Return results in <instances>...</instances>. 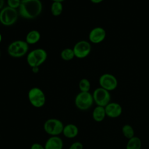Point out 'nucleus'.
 <instances>
[{
    "label": "nucleus",
    "instance_id": "nucleus-1",
    "mask_svg": "<svg viewBox=\"0 0 149 149\" xmlns=\"http://www.w3.org/2000/svg\"><path fill=\"white\" fill-rule=\"evenodd\" d=\"M42 6L40 0H22L19 14L26 19H34L41 12Z\"/></svg>",
    "mask_w": 149,
    "mask_h": 149
},
{
    "label": "nucleus",
    "instance_id": "nucleus-20",
    "mask_svg": "<svg viewBox=\"0 0 149 149\" xmlns=\"http://www.w3.org/2000/svg\"><path fill=\"white\" fill-rule=\"evenodd\" d=\"M61 56L62 59L65 61H70L72 60L75 56L73 49L65 48L61 52Z\"/></svg>",
    "mask_w": 149,
    "mask_h": 149
},
{
    "label": "nucleus",
    "instance_id": "nucleus-19",
    "mask_svg": "<svg viewBox=\"0 0 149 149\" xmlns=\"http://www.w3.org/2000/svg\"><path fill=\"white\" fill-rule=\"evenodd\" d=\"M63 10V6L61 2H54L51 5V11L52 14L55 16L60 15Z\"/></svg>",
    "mask_w": 149,
    "mask_h": 149
},
{
    "label": "nucleus",
    "instance_id": "nucleus-22",
    "mask_svg": "<svg viewBox=\"0 0 149 149\" xmlns=\"http://www.w3.org/2000/svg\"><path fill=\"white\" fill-rule=\"evenodd\" d=\"M20 3H21L20 0H8V6L15 9L17 8H19L20 5Z\"/></svg>",
    "mask_w": 149,
    "mask_h": 149
},
{
    "label": "nucleus",
    "instance_id": "nucleus-23",
    "mask_svg": "<svg viewBox=\"0 0 149 149\" xmlns=\"http://www.w3.org/2000/svg\"><path fill=\"white\" fill-rule=\"evenodd\" d=\"M83 146L82 143L78 141L73 143L69 148V149H83Z\"/></svg>",
    "mask_w": 149,
    "mask_h": 149
},
{
    "label": "nucleus",
    "instance_id": "nucleus-12",
    "mask_svg": "<svg viewBox=\"0 0 149 149\" xmlns=\"http://www.w3.org/2000/svg\"><path fill=\"white\" fill-rule=\"evenodd\" d=\"M106 32L102 27H95L91 30L89 34V40L91 42L98 44L102 42L105 38Z\"/></svg>",
    "mask_w": 149,
    "mask_h": 149
},
{
    "label": "nucleus",
    "instance_id": "nucleus-21",
    "mask_svg": "<svg viewBox=\"0 0 149 149\" xmlns=\"http://www.w3.org/2000/svg\"><path fill=\"white\" fill-rule=\"evenodd\" d=\"M79 86L81 92H88L90 89V83L87 79H83L80 81Z\"/></svg>",
    "mask_w": 149,
    "mask_h": 149
},
{
    "label": "nucleus",
    "instance_id": "nucleus-8",
    "mask_svg": "<svg viewBox=\"0 0 149 149\" xmlns=\"http://www.w3.org/2000/svg\"><path fill=\"white\" fill-rule=\"evenodd\" d=\"M63 125L61 121L56 119H49L47 120L44 125V130L49 134L56 136L63 132Z\"/></svg>",
    "mask_w": 149,
    "mask_h": 149
},
{
    "label": "nucleus",
    "instance_id": "nucleus-13",
    "mask_svg": "<svg viewBox=\"0 0 149 149\" xmlns=\"http://www.w3.org/2000/svg\"><path fill=\"white\" fill-rule=\"evenodd\" d=\"M63 142L61 138L56 136H53L47 141L45 145V149H62Z\"/></svg>",
    "mask_w": 149,
    "mask_h": 149
},
{
    "label": "nucleus",
    "instance_id": "nucleus-29",
    "mask_svg": "<svg viewBox=\"0 0 149 149\" xmlns=\"http://www.w3.org/2000/svg\"><path fill=\"white\" fill-rule=\"evenodd\" d=\"M1 40H2V36H1V34H0V42H1Z\"/></svg>",
    "mask_w": 149,
    "mask_h": 149
},
{
    "label": "nucleus",
    "instance_id": "nucleus-5",
    "mask_svg": "<svg viewBox=\"0 0 149 149\" xmlns=\"http://www.w3.org/2000/svg\"><path fill=\"white\" fill-rule=\"evenodd\" d=\"M94 102L93 95L89 92H80L75 98L76 107L81 110H87L93 105Z\"/></svg>",
    "mask_w": 149,
    "mask_h": 149
},
{
    "label": "nucleus",
    "instance_id": "nucleus-4",
    "mask_svg": "<svg viewBox=\"0 0 149 149\" xmlns=\"http://www.w3.org/2000/svg\"><path fill=\"white\" fill-rule=\"evenodd\" d=\"M17 19V12L15 9L9 6L3 8L0 12V23L5 26L14 24Z\"/></svg>",
    "mask_w": 149,
    "mask_h": 149
},
{
    "label": "nucleus",
    "instance_id": "nucleus-24",
    "mask_svg": "<svg viewBox=\"0 0 149 149\" xmlns=\"http://www.w3.org/2000/svg\"><path fill=\"white\" fill-rule=\"evenodd\" d=\"M31 149H45V148L40 144L34 143L31 146Z\"/></svg>",
    "mask_w": 149,
    "mask_h": 149
},
{
    "label": "nucleus",
    "instance_id": "nucleus-14",
    "mask_svg": "<svg viewBox=\"0 0 149 149\" xmlns=\"http://www.w3.org/2000/svg\"><path fill=\"white\" fill-rule=\"evenodd\" d=\"M107 116L105 107L101 106H97L93 110V118L94 120L97 122H102Z\"/></svg>",
    "mask_w": 149,
    "mask_h": 149
},
{
    "label": "nucleus",
    "instance_id": "nucleus-25",
    "mask_svg": "<svg viewBox=\"0 0 149 149\" xmlns=\"http://www.w3.org/2000/svg\"><path fill=\"white\" fill-rule=\"evenodd\" d=\"M94 3H99L101 2L103 0H90Z\"/></svg>",
    "mask_w": 149,
    "mask_h": 149
},
{
    "label": "nucleus",
    "instance_id": "nucleus-2",
    "mask_svg": "<svg viewBox=\"0 0 149 149\" xmlns=\"http://www.w3.org/2000/svg\"><path fill=\"white\" fill-rule=\"evenodd\" d=\"M47 54L46 51L41 48H37L31 51L27 56V62L31 67H38L46 60Z\"/></svg>",
    "mask_w": 149,
    "mask_h": 149
},
{
    "label": "nucleus",
    "instance_id": "nucleus-17",
    "mask_svg": "<svg viewBox=\"0 0 149 149\" xmlns=\"http://www.w3.org/2000/svg\"><path fill=\"white\" fill-rule=\"evenodd\" d=\"M141 141L139 137L134 136L128 140L126 149H141Z\"/></svg>",
    "mask_w": 149,
    "mask_h": 149
},
{
    "label": "nucleus",
    "instance_id": "nucleus-6",
    "mask_svg": "<svg viewBox=\"0 0 149 149\" xmlns=\"http://www.w3.org/2000/svg\"><path fill=\"white\" fill-rule=\"evenodd\" d=\"M28 97L30 103L37 108L42 107L45 102L44 93L40 88L37 87H34L30 90Z\"/></svg>",
    "mask_w": 149,
    "mask_h": 149
},
{
    "label": "nucleus",
    "instance_id": "nucleus-9",
    "mask_svg": "<svg viewBox=\"0 0 149 149\" xmlns=\"http://www.w3.org/2000/svg\"><path fill=\"white\" fill-rule=\"evenodd\" d=\"M99 83L101 87L109 91L115 90L118 86L116 78L112 74L108 73L104 74L100 77Z\"/></svg>",
    "mask_w": 149,
    "mask_h": 149
},
{
    "label": "nucleus",
    "instance_id": "nucleus-11",
    "mask_svg": "<svg viewBox=\"0 0 149 149\" xmlns=\"http://www.w3.org/2000/svg\"><path fill=\"white\" fill-rule=\"evenodd\" d=\"M105 110L107 116L111 118H116L120 116L122 113V106L117 102H109L105 107Z\"/></svg>",
    "mask_w": 149,
    "mask_h": 149
},
{
    "label": "nucleus",
    "instance_id": "nucleus-3",
    "mask_svg": "<svg viewBox=\"0 0 149 149\" xmlns=\"http://www.w3.org/2000/svg\"><path fill=\"white\" fill-rule=\"evenodd\" d=\"M28 49V44L26 41L17 40L10 44L8 48V52L12 57L19 58L24 56Z\"/></svg>",
    "mask_w": 149,
    "mask_h": 149
},
{
    "label": "nucleus",
    "instance_id": "nucleus-10",
    "mask_svg": "<svg viewBox=\"0 0 149 149\" xmlns=\"http://www.w3.org/2000/svg\"><path fill=\"white\" fill-rule=\"evenodd\" d=\"M74 56L78 58L86 57L91 51V45L86 41L82 40L77 42L73 48Z\"/></svg>",
    "mask_w": 149,
    "mask_h": 149
},
{
    "label": "nucleus",
    "instance_id": "nucleus-27",
    "mask_svg": "<svg viewBox=\"0 0 149 149\" xmlns=\"http://www.w3.org/2000/svg\"><path fill=\"white\" fill-rule=\"evenodd\" d=\"M4 4V0H0V9L2 8Z\"/></svg>",
    "mask_w": 149,
    "mask_h": 149
},
{
    "label": "nucleus",
    "instance_id": "nucleus-16",
    "mask_svg": "<svg viewBox=\"0 0 149 149\" xmlns=\"http://www.w3.org/2000/svg\"><path fill=\"white\" fill-rule=\"evenodd\" d=\"M40 33L37 30H31L28 33L26 37V42L28 44H34L40 39Z\"/></svg>",
    "mask_w": 149,
    "mask_h": 149
},
{
    "label": "nucleus",
    "instance_id": "nucleus-18",
    "mask_svg": "<svg viewBox=\"0 0 149 149\" xmlns=\"http://www.w3.org/2000/svg\"><path fill=\"white\" fill-rule=\"evenodd\" d=\"M122 132L123 136L128 140L135 136L134 129L131 125L129 124H126L123 126L122 128Z\"/></svg>",
    "mask_w": 149,
    "mask_h": 149
},
{
    "label": "nucleus",
    "instance_id": "nucleus-7",
    "mask_svg": "<svg viewBox=\"0 0 149 149\" xmlns=\"http://www.w3.org/2000/svg\"><path fill=\"white\" fill-rule=\"evenodd\" d=\"M93 97L94 102H95L98 106L104 107L108 104L111 101V95L109 91L102 87L97 88L94 90Z\"/></svg>",
    "mask_w": 149,
    "mask_h": 149
},
{
    "label": "nucleus",
    "instance_id": "nucleus-15",
    "mask_svg": "<svg viewBox=\"0 0 149 149\" xmlns=\"http://www.w3.org/2000/svg\"><path fill=\"white\" fill-rule=\"evenodd\" d=\"M77 127L73 124H69L65 126L63 129V133L64 136L68 138H73L78 134Z\"/></svg>",
    "mask_w": 149,
    "mask_h": 149
},
{
    "label": "nucleus",
    "instance_id": "nucleus-26",
    "mask_svg": "<svg viewBox=\"0 0 149 149\" xmlns=\"http://www.w3.org/2000/svg\"><path fill=\"white\" fill-rule=\"evenodd\" d=\"M33 68V72H34V73L38 72V67H34V68Z\"/></svg>",
    "mask_w": 149,
    "mask_h": 149
},
{
    "label": "nucleus",
    "instance_id": "nucleus-28",
    "mask_svg": "<svg viewBox=\"0 0 149 149\" xmlns=\"http://www.w3.org/2000/svg\"><path fill=\"white\" fill-rule=\"evenodd\" d=\"M54 2H62V1H63L64 0H52Z\"/></svg>",
    "mask_w": 149,
    "mask_h": 149
}]
</instances>
